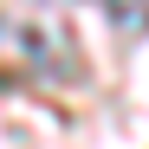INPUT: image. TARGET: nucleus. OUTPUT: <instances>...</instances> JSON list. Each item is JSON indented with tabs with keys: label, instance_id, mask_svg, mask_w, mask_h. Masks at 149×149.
Returning <instances> with one entry per match:
<instances>
[{
	"label": "nucleus",
	"instance_id": "nucleus-1",
	"mask_svg": "<svg viewBox=\"0 0 149 149\" xmlns=\"http://www.w3.org/2000/svg\"><path fill=\"white\" fill-rule=\"evenodd\" d=\"M104 13L117 19L123 33H143V26H149V0H104Z\"/></svg>",
	"mask_w": 149,
	"mask_h": 149
}]
</instances>
